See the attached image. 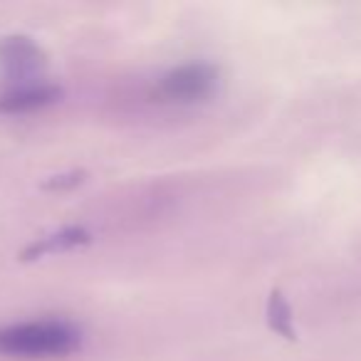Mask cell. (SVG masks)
<instances>
[{
  "instance_id": "obj_1",
  "label": "cell",
  "mask_w": 361,
  "mask_h": 361,
  "mask_svg": "<svg viewBox=\"0 0 361 361\" xmlns=\"http://www.w3.org/2000/svg\"><path fill=\"white\" fill-rule=\"evenodd\" d=\"M80 349V331L60 319L23 322L0 329V356L8 359H65Z\"/></svg>"
},
{
  "instance_id": "obj_2",
  "label": "cell",
  "mask_w": 361,
  "mask_h": 361,
  "mask_svg": "<svg viewBox=\"0 0 361 361\" xmlns=\"http://www.w3.org/2000/svg\"><path fill=\"white\" fill-rule=\"evenodd\" d=\"M218 85V70L206 62H191L166 72L154 87V99L166 104H193L213 94Z\"/></svg>"
},
{
  "instance_id": "obj_3",
  "label": "cell",
  "mask_w": 361,
  "mask_h": 361,
  "mask_svg": "<svg viewBox=\"0 0 361 361\" xmlns=\"http://www.w3.org/2000/svg\"><path fill=\"white\" fill-rule=\"evenodd\" d=\"M0 62L11 75H32L45 67V52L25 35H13L0 42Z\"/></svg>"
},
{
  "instance_id": "obj_4",
  "label": "cell",
  "mask_w": 361,
  "mask_h": 361,
  "mask_svg": "<svg viewBox=\"0 0 361 361\" xmlns=\"http://www.w3.org/2000/svg\"><path fill=\"white\" fill-rule=\"evenodd\" d=\"M62 99V90L55 85H40V87H23V90L8 92L0 97V114H27L52 106Z\"/></svg>"
},
{
  "instance_id": "obj_5",
  "label": "cell",
  "mask_w": 361,
  "mask_h": 361,
  "mask_svg": "<svg viewBox=\"0 0 361 361\" xmlns=\"http://www.w3.org/2000/svg\"><path fill=\"white\" fill-rule=\"evenodd\" d=\"M92 240V235L85 231V228H67V231L57 233V235L42 238L40 243H32L27 250H23V260H35V257H42L47 252H62V250H72V247L87 245Z\"/></svg>"
},
{
  "instance_id": "obj_6",
  "label": "cell",
  "mask_w": 361,
  "mask_h": 361,
  "mask_svg": "<svg viewBox=\"0 0 361 361\" xmlns=\"http://www.w3.org/2000/svg\"><path fill=\"white\" fill-rule=\"evenodd\" d=\"M267 319H270V326L277 331V334L287 336V339H295L290 307H287L285 297H282L280 292H272V295H270V305H267Z\"/></svg>"
},
{
  "instance_id": "obj_7",
  "label": "cell",
  "mask_w": 361,
  "mask_h": 361,
  "mask_svg": "<svg viewBox=\"0 0 361 361\" xmlns=\"http://www.w3.org/2000/svg\"><path fill=\"white\" fill-rule=\"evenodd\" d=\"M82 180V173H72V176H60L57 180H52V183H47V188H62V186H75V183H80Z\"/></svg>"
}]
</instances>
